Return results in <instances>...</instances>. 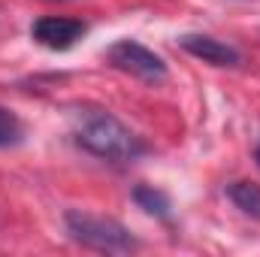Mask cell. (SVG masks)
I'll return each instance as SVG.
<instances>
[{
    "mask_svg": "<svg viewBox=\"0 0 260 257\" xmlns=\"http://www.w3.org/2000/svg\"><path fill=\"white\" fill-rule=\"evenodd\" d=\"M73 142L91 157L118 167L139 160L148 151L145 139L103 106H79L73 112Z\"/></svg>",
    "mask_w": 260,
    "mask_h": 257,
    "instance_id": "6da1fadb",
    "label": "cell"
},
{
    "mask_svg": "<svg viewBox=\"0 0 260 257\" xmlns=\"http://www.w3.org/2000/svg\"><path fill=\"white\" fill-rule=\"evenodd\" d=\"M64 227H67V236L73 242H79L82 248H91V251L130 254V251L139 248V239L130 233V227H124L115 218H106V215H91V212H82V209H67Z\"/></svg>",
    "mask_w": 260,
    "mask_h": 257,
    "instance_id": "7a4b0ae2",
    "label": "cell"
},
{
    "mask_svg": "<svg viewBox=\"0 0 260 257\" xmlns=\"http://www.w3.org/2000/svg\"><path fill=\"white\" fill-rule=\"evenodd\" d=\"M103 58L115 67V70L127 73L133 79H142V82H148V85H160V82H167V76H170L164 58L154 55L148 46H142V43H136V40H118V43H112Z\"/></svg>",
    "mask_w": 260,
    "mask_h": 257,
    "instance_id": "3957f363",
    "label": "cell"
},
{
    "mask_svg": "<svg viewBox=\"0 0 260 257\" xmlns=\"http://www.w3.org/2000/svg\"><path fill=\"white\" fill-rule=\"evenodd\" d=\"M85 21L79 18H64V15H43L30 24V37L34 43L52 49V52H67L73 49L82 37H85Z\"/></svg>",
    "mask_w": 260,
    "mask_h": 257,
    "instance_id": "277c9868",
    "label": "cell"
},
{
    "mask_svg": "<svg viewBox=\"0 0 260 257\" xmlns=\"http://www.w3.org/2000/svg\"><path fill=\"white\" fill-rule=\"evenodd\" d=\"M179 46L191 58L203 61V64H212V67H239L242 64L239 49H233L230 43H224L218 37H209V34H182Z\"/></svg>",
    "mask_w": 260,
    "mask_h": 257,
    "instance_id": "5b68a950",
    "label": "cell"
},
{
    "mask_svg": "<svg viewBox=\"0 0 260 257\" xmlns=\"http://www.w3.org/2000/svg\"><path fill=\"white\" fill-rule=\"evenodd\" d=\"M227 197H230V203H233L242 215H248V218L260 221V185L257 182L239 179V182L227 185Z\"/></svg>",
    "mask_w": 260,
    "mask_h": 257,
    "instance_id": "8992f818",
    "label": "cell"
},
{
    "mask_svg": "<svg viewBox=\"0 0 260 257\" xmlns=\"http://www.w3.org/2000/svg\"><path fill=\"white\" fill-rule=\"evenodd\" d=\"M133 203H136L142 212H148V215H154V218H160V221H167L170 212H173L170 197L160 191V188H154V185H136V188H133Z\"/></svg>",
    "mask_w": 260,
    "mask_h": 257,
    "instance_id": "52a82bcc",
    "label": "cell"
},
{
    "mask_svg": "<svg viewBox=\"0 0 260 257\" xmlns=\"http://www.w3.org/2000/svg\"><path fill=\"white\" fill-rule=\"evenodd\" d=\"M21 142H24V124H21V118L12 109L0 106V148H15Z\"/></svg>",
    "mask_w": 260,
    "mask_h": 257,
    "instance_id": "ba28073f",
    "label": "cell"
},
{
    "mask_svg": "<svg viewBox=\"0 0 260 257\" xmlns=\"http://www.w3.org/2000/svg\"><path fill=\"white\" fill-rule=\"evenodd\" d=\"M257 167H260V145H257Z\"/></svg>",
    "mask_w": 260,
    "mask_h": 257,
    "instance_id": "9c48e42d",
    "label": "cell"
}]
</instances>
